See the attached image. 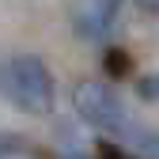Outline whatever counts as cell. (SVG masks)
Listing matches in <instances>:
<instances>
[{
    "label": "cell",
    "mask_w": 159,
    "mask_h": 159,
    "mask_svg": "<svg viewBox=\"0 0 159 159\" xmlns=\"http://www.w3.org/2000/svg\"><path fill=\"white\" fill-rule=\"evenodd\" d=\"M136 4H140L144 11H159V0H136Z\"/></svg>",
    "instance_id": "5b68a950"
},
{
    "label": "cell",
    "mask_w": 159,
    "mask_h": 159,
    "mask_svg": "<svg viewBox=\"0 0 159 159\" xmlns=\"http://www.w3.org/2000/svg\"><path fill=\"white\" fill-rule=\"evenodd\" d=\"M76 110L84 121L98 125V129H121L125 125V110H121V98H117L106 84H98V80H84V84L76 87Z\"/></svg>",
    "instance_id": "7a4b0ae2"
},
{
    "label": "cell",
    "mask_w": 159,
    "mask_h": 159,
    "mask_svg": "<svg viewBox=\"0 0 159 159\" xmlns=\"http://www.w3.org/2000/svg\"><path fill=\"white\" fill-rule=\"evenodd\" d=\"M140 95H148V98H155V95H159V80H155V76H148L144 84H140Z\"/></svg>",
    "instance_id": "277c9868"
},
{
    "label": "cell",
    "mask_w": 159,
    "mask_h": 159,
    "mask_svg": "<svg viewBox=\"0 0 159 159\" xmlns=\"http://www.w3.org/2000/svg\"><path fill=\"white\" fill-rule=\"evenodd\" d=\"M121 0H76L72 8V27L80 38H106L117 23Z\"/></svg>",
    "instance_id": "3957f363"
},
{
    "label": "cell",
    "mask_w": 159,
    "mask_h": 159,
    "mask_svg": "<svg viewBox=\"0 0 159 159\" xmlns=\"http://www.w3.org/2000/svg\"><path fill=\"white\" fill-rule=\"evenodd\" d=\"M4 91H8L11 102L19 110H27V114H38V117L53 114L57 87H53V76H49L46 61L34 57V53H15L4 65Z\"/></svg>",
    "instance_id": "6da1fadb"
}]
</instances>
